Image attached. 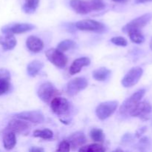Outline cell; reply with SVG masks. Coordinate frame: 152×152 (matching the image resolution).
<instances>
[{
    "instance_id": "obj_27",
    "label": "cell",
    "mask_w": 152,
    "mask_h": 152,
    "mask_svg": "<svg viewBox=\"0 0 152 152\" xmlns=\"http://www.w3.org/2000/svg\"><path fill=\"white\" fill-rule=\"evenodd\" d=\"M79 151L86 152H101L105 151V148L100 144L94 143L91 144V145H86V146H81Z\"/></svg>"
},
{
    "instance_id": "obj_7",
    "label": "cell",
    "mask_w": 152,
    "mask_h": 152,
    "mask_svg": "<svg viewBox=\"0 0 152 152\" xmlns=\"http://www.w3.org/2000/svg\"><path fill=\"white\" fill-rule=\"evenodd\" d=\"M143 73V70L140 67H134L122 80V85L125 88H130L135 86L139 82Z\"/></svg>"
},
{
    "instance_id": "obj_11",
    "label": "cell",
    "mask_w": 152,
    "mask_h": 152,
    "mask_svg": "<svg viewBox=\"0 0 152 152\" xmlns=\"http://www.w3.org/2000/svg\"><path fill=\"white\" fill-rule=\"evenodd\" d=\"M35 26L32 24L28 23H14L6 25L1 28L3 34H20L34 29Z\"/></svg>"
},
{
    "instance_id": "obj_34",
    "label": "cell",
    "mask_w": 152,
    "mask_h": 152,
    "mask_svg": "<svg viewBox=\"0 0 152 152\" xmlns=\"http://www.w3.org/2000/svg\"><path fill=\"white\" fill-rule=\"evenodd\" d=\"M148 1H152V0H135L136 3H145Z\"/></svg>"
},
{
    "instance_id": "obj_19",
    "label": "cell",
    "mask_w": 152,
    "mask_h": 152,
    "mask_svg": "<svg viewBox=\"0 0 152 152\" xmlns=\"http://www.w3.org/2000/svg\"><path fill=\"white\" fill-rule=\"evenodd\" d=\"M16 144V134L13 132H4L3 136V145L6 150H11Z\"/></svg>"
},
{
    "instance_id": "obj_29",
    "label": "cell",
    "mask_w": 152,
    "mask_h": 152,
    "mask_svg": "<svg viewBox=\"0 0 152 152\" xmlns=\"http://www.w3.org/2000/svg\"><path fill=\"white\" fill-rule=\"evenodd\" d=\"M10 73L8 70L0 68V82H10Z\"/></svg>"
},
{
    "instance_id": "obj_13",
    "label": "cell",
    "mask_w": 152,
    "mask_h": 152,
    "mask_svg": "<svg viewBox=\"0 0 152 152\" xmlns=\"http://www.w3.org/2000/svg\"><path fill=\"white\" fill-rule=\"evenodd\" d=\"M16 118L20 120H25L27 122L39 124L42 123L45 121V117L42 113L39 111H23L15 115Z\"/></svg>"
},
{
    "instance_id": "obj_30",
    "label": "cell",
    "mask_w": 152,
    "mask_h": 152,
    "mask_svg": "<svg viewBox=\"0 0 152 152\" xmlns=\"http://www.w3.org/2000/svg\"><path fill=\"white\" fill-rule=\"evenodd\" d=\"M71 150L70 143L68 140H63L59 143L56 151H69Z\"/></svg>"
},
{
    "instance_id": "obj_35",
    "label": "cell",
    "mask_w": 152,
    "mask_h": 152,
    "mask_svg": "<svg viewBox=\"0 0 152 152\" xmlns=\"http://www.w3.org/2000/svg\"><path fill=\"white\" fill-rule=\"evenodd\" d=\"M114 2H117V3H126L129 0H112Z\"/></svg>"
},
{
    "instance_id": "obj_24",
    "label": "cell",
    "mask_w": 152,
    "mask_h": 152,
    "mask_svg": "<svg viewBox=\"0 0 152 152\" xmlns=\"http://www.w3.org/2000/svg\"><path fill=\"white\" fill-rule=\"evenodd\" d=\"M76 46H77V44L74 41L71 39H65L59 43L57 46V49H59L61 51L65 52L67 51V50L74 49V48H76Z\"/></svg>"
},
{
    "instance_id": "obj_17",
    "label": "cell",
    "mask_w": 152,
    "mask_h": 152,
    "mask_svg": "<svg viewBox=\"0 0 152 152\" xmlns=\"http://www.w3.org/2000/svg\"><path fill=\"white\" fill-rule=\"evenodd\" d=\"M91 60L88 57H81L78 58L76 60H74L73 62V63L71 64V67H70L69 72L71 75H74L76 74H78L81 71L82 68L83 67L88 66V65H90Z\"/></svg>"
},
{
    "instance_id": "obj_4",
    "label": "cell",
    "mask_w": 152,
    "mask_h": 152,
    "mask_svg": "<svg viewBox=\"0 0 152 152\" xmlns=\"http://www.w3.org/2000/svg\"><path fill=\"white\" fill-rule=\"evenodd\" d=\"M145 89H140L137 91L135 92L134 94L127 99L123 102V105H121L120 108V112L122 114H129L131 110L137 105L139 102H140L141 99L145 95Z\"/></svg>"
},
{
    "instance_id": "obj_12",
    "label": "cell",
    "mask_w": 152,
    "mask_h": 152,
    "mask_svg": "<svg viewBox=\"0 0 152 152\" xmlns=\"http://www.w3.org/2000/svg\"><path fill=\"white\" fill-rule=\"evenodd\" d=\"M50 108L53 113L57 115H62L69 111L70 104L65 98L55 96L50 102Z\"/></svg>"
},
{
    "instance_id": "obj_22",
    "label": "cell",
    "mask_w": 152,
    "mask_h": 152,
    "mask_svg": "<svg viewBox=\"0 0 152 152\" xmlns=\"http://www.w3.org/2000/svg\"><path fill=\"white\" fill-rule=\"evenodd\" d=\"M128 34H129V37H130V39L134 43L141 44V43H142L145 41V37L142 35L140 30H131V31L128 32Z\"/></svg>"
},
{
    "instance_id": "obj_6",
    "label": "cell",
    "mask_w": 152,
    "mask_h": 152,
    "mask_svg": "<svg viewBox=\"0 0 152 152\" xmlns=\"http://www.w3.org/2000/svg\"><path fill=\"white\" fill-rule=\"evenodd\" d=\"M88 80L84 77H76L68 83L66 86V92L69 96H73L84 90L88 86Z\"/></svg>"
},
{
    "instance_id": "obj_21",
    "label": "cell",
    "mask_w": 152,
    "mask_h": 152,
    "mask_svg": "<svg viewBox=\"0 0 152 152\" xmlns=\"http://www.w3.org/2000/svg\"><path fill=\"white\" fill-rule=\"evenodd\" d=\"M111 71L107 68H99L98 69L95 70L93 72V77L94 80L97 81L103 82L105 81L111 75Z\"/></svg>"
},
{
    "instance_id": "obj_36",
    "label": "cell",
    "mask_w": 152,
    "mask_h": 152,
    "mask_svg": "<svg viewBox=\"0 0 152 152\" xmlns=\"http://www.w3.org/2000/svg\"><path fill=\"white\" fill-rule=\"evenodd\" d=\"M150 48H151L152 50V39H151V42H150Z\"/></svg>"
},
{
    "instance_id": "obj_18",
    "label": "cell",
    "mask_w": 152,
    "mask_h": 152,
    "mask_svg": "<svg viewBox=\"0 0 152 152\" xmlns=\"http://www.w3.org/2000/svg\"><path fill=\"white\" fill-rule=\"evenodd\" d=\"M16 38L13 34H4V35L0 37V45L2 46L4 50H10L14 48L16 45Z\"/></svg>"
},
{
    "instance_id": "obj_28",
    "label": "cell",
    "mask_w": 152,
    "mask_h": 152,
    "mask_svg": "<svg viewBox=\"0 0 152 152\" xmlns=\"http://www.w3.org/2000/svg\"><path fill=\"white\" fill-rule=\"evenodd\" d=\"M111 42L113 44L116 45L121 46V47H126L128 44V42L124 37H113L111 39Z\"/></svg>"
},
{
    "instance_id": "obj_20",
    "label": "cell",
    "mask_w": 152,
    "mask_h": 152,
    "mask_svg": "<svg viewBox=\"0 0 152 152\" xmlns=\"http://www.w3.org/2000/svg\"><path fill=\"white\" fill-rule=\"evenodd\" d=\"M44 64L39 60H34L30 62L27 67V72L31 77H35L42 69Z\"/></svg>"
},
{
    "instance_id": "obj_32",
    "label": "cell",
    "mask_w": 152,
    "mask_h": 152,
    "mask_svg": "<svg viewBox=\"0 0 152 152\" xmlns=\"http://www.w3.org/2000/svg\"><path fill=\"white\" fill-rule=\"evenodd\" d=\"M145 130H146V127H142V128H141V129H138V131L137 132V133H136V137H140L141 135H142V134L145 132Z\"/></svg>"
},
{
    "instance_id": "obj_15",
    "label": "cell",
    "mask_w": 152,
    "mask_h": 152,
    "mask_svg": "<svg viewBox=\"0 0 152 152\" xmlns=\"http://www.w3.org/2000/svg\"><path fill=\"white\" fill-rule=\"evenodd\" d=\"M68 141L69 142L71 148L75 150L76 148L83 146L86 143V138L84 134L82 132H75L68 137Z\"/></svg>"
},
{
    "instance_id": "obj_23",
    "label": "cell",
    "mask_w": 152,
    "mask_h": 152,
    "mask_svg": "<svg viewBox=\"0 0 152 152\" xmlns=\"http://www.w3.org/2000/svg\"><path fill=\"white\" fill-rule=\"evenodd\" d=\"M39 4V0H25L22 9L26 13H33L36 11Z\"/></svg>"
},
{
    "instance_id": "obj_1",
    "label": "cell",
    "mask_w": 152,
    "mask_h": 152,
    "mask_svg": "<svg viewBox=\"0 0 152 152\" xmlns=\"http://www.w3.org/2000/svg\"><path fill=\"white\" fill-rule=\"evenodd\" d=\"M118 106V102L117 101H107L99 104L96 108V115L99 120H105L111 117Z\"/></svg>"
},
{
    "instance_id": "obj_2",
    "label": "cell",
    "mask_w": 152,
    "mask_h": 152,
    "mask_svg": "<svg viewBox=\"0 0 152 152\" xmlns=\"http://www.w3.org/2000/svg\"><path fill=\"white\" fill-rule=\"evenodd\" d=\"M47 59L55 66L59 68H63L68 63V58L64 53L57 48L48 49L45 52Z\"/></svg>"
},
{
    "instance_id": "obj_25",
    "label": "cell",
    "mask_w": 152,
    "mask_h": 152,
    "mask_svg": "<svg viewBox=\"0 0 152 152\" xmlns=\"http://www.w3.org/2000/svg\"><path fill=\"white\" fill-rule=\"evenodd\" d=\"M34 137H39L44 140H50L53 138V133L50 129H43V130H36L34 132Z\"/></svg>"
},
{
    "instance_id": "obj_16",
    "label": "cell",
    "mask_w": 152,
    "mask_h": 152,
    "mask_svg": "<svg viewBox=\"0 0 152 152\" xmlns=\"http://www.w3.org/2000/svg\"><path fill=\"white\" fill-rule=\"evenodd\" d=\"M26 45L28 50L34 53L41 51L44 48V43L39 38L34 36H30L26 40Z\"/></svg>"
},
{
    "instance_id": "obj_5",
    "label": "cell",
    "mask_w": 152,
    "mask_h": 152,
    "mask_svg": "<svg viewBox=\"0 0 152 152\" xmlns=\"http://www.w3.org/2000/svg\"><path fill=\"white\" fill-rule=\"evenodd\" d=\"M30 128L31 126L27 123V121L15 117V119H13L9 122L6 129L4 130V132H10L15 134H26L29 132Z\"/></svg>"
},
{
    "instance_id": "obj_14",
    "label": "cell",
    "mask_w": 152,
    "mask_h": 152,
    "mask_svg": "<svg viewBox=\"0 0 152 152\" xmlns=\"http://www.w3.org/2000/svg\"><path fill=\"white\" fill-rule=\"evenodd\" d=\"M151 105L147 102H139L129 112L132 117H144L151 112Z\"/></svg>"
},
{
    "instance_id": "obj_33",
    "label": "cell",
    "mask_w": 152,
    "mask_h": 152,
    "mask_svg": "<svg viewBox=\"0 0 152 152\" xmlns=\"http://www.w3.org/2000/svg\"><path fill=\"white\" fill-rule=\"evenodd\" d=\"M31 152H40V151H44V149L41 148H37V147H33L31 149L29 150Z\"/></svg>"
},
{
    "instance_id": "obj_9",
    "label": "cell",
    "mask_w": 152,
    "mask_h": 152,
    "mask_svg": "<svg viewBox=\"0 0 152 152\" xmlns=\"http://www.w3.org/2000/svg\"><path fill=\"white\" fill-rule=\"evenodd\" d=\"M152 15L151 13H146L142 16H139L136 19H133L130 22L125 25L123 28V31L125 33H128L131 30H140L142 28L148 25V22L151 21Z\"/></svg>"
},
{
    "instance_id": "obj_8",
    "label": "cell",
    "mask_w": 152,
    "mask_h": 152,
    "mask_svg": "<svg viewBox=\"0 0 152 152\" xmlns=\"http://www.w3.org/2000/svg\"><path fill=\"white\" fill-rule=\"evenodd\" d=\"M75 26L80 31H94V32H102L105 28V25L102 22L92 19H84V20L79 21L76 23Z\"/></svg>"
},
{
    "instance_id": "obj_31",
    "label": "cell",
    "mask_w": 152,
    "mask_h": 152,
    "mask_svg": "<svg viewBox=\"0 0 152 152\" xmlns=\"http://www.w3.org/2000/svg\"><path fill=\"white\" fill-rule=\"evenodd\" d=\"M10 87V82H0V96L7 93Z\"/></svg>"
},
{
    "instance_id": "obj_26",
    "label": "cell",
    "mask_w": 152,
    "mask_h": 152,
    "mask_svg": "<svg viewBox=\"0 0 152 152\" xmlns=\"http://www.w3.org/2000/svg\"><path fill=\"white\" fill-rule=\"evenodd\" d=\"M90 137L94 142H102L104 141L105 136L102 130L99 129H93L90 132Z\"/></svg>"
},
{
    "instance_id": "obj_10",
    "label": "cell",
    "mask_w": 152,
    "mask_h": 152,
    "mask_svg": "<svg viewBox=\"0 0 152 152\" xmlns=\"http://www.w3.org/2000/svg\"><path fill=\"white\" fill-rule=\"evenodd\" d=\"M70 5L76 13L79 14H87L91 11H94V2L92 0H71Z\"/></svg>"
},
{
    "instance_id": "obj_3",
    "label": "cell",
    "mask_w": 152,
    "mask_h": 152,
    "mask_svg": "<svg viewBox=\"0 0 152 152\" xmlns=\"http://www.w3.org/2000/svg\"><path fill=\"white\" fill-rule=\"evenodd\" d=\"M59 94L57 89L50 83H44L39 86L37 91V95L41 100L49 102Z\"/></svg>"
}]
</instances>
